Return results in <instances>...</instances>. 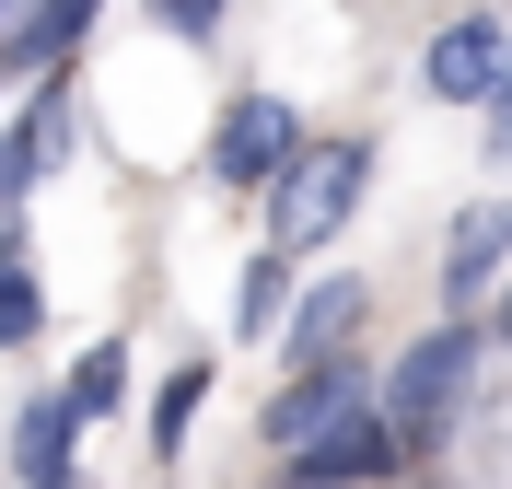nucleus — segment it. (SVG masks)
<instances>
[{
	"label": "nucleus",
	"mask_w": 512,
	"mask_h": 489,
	"mask_svg": "<svg viewBox=\"0 0 512 489\" xmlns=\"http://www.w3.org/2000/svg\"><path fill=\"white\" fill-rule=\"evenodd\" d=\"M361 187H373V140H303V152L280 163V187H268V245H280V257L338 245L350 210H361Z\"/></svg>",
	"instance_id": "f257e3e1"
},
{
	"label": "nucleus",
	"mask_w": 512,
	"mask_h": 489,
	"mask_svg": "<svg viewBox=\"0 0 512 489\" xmlns=\"http://www.w3.org/2000/svg\"><path fill=\"white\" fill-rule=\"evenodd\" d=\"M478 338L489 326H466V315H443L431 326V338H408V350H396V373H384V420H396V443H408V455H431V443H443L454 420H466V373H478Z\"/></svg>",
	"instance_id": "f03ea898"
},
{
	"label": "nucleus",
	"mask_w": 512,
	"mask_h": 489,
	"mask_svg": "<svg viewBox=\"0 0 512 489\" xmlns=\"http://www.w3.org/2000/svg\"><path fill=\"white\" fill-rule=\"evenodd\" d=\"M291 489H373L408 466V443H396V420H384V396H361V408H338V420L315 431V443H291Z\"/></svg>",
	"instance_id": "7ed1b4c3"
},
{
	"label": "nucleus",
	"mask_w": 512,
	"mask_h": 489,
	"mask_svg": "<svg viewBox=\"0 0 512 489\" xmlns=\"http://www.w3.org/2000/svg\"><path fill=\"white\" fill-rule=\"evenodd\" d=\"M291 152H303V117H291L280 94H233L222 129H210V175H222V187H280Z\"/></svg>",
	"instance_id": "20e7f679"
},
{
	"label": "nucleus",
	"mask_w": 512,
	"mask_h": 489,
	"mask_svg": "<svg viewBox=\"0 0 512 489\" xmlns=\"http://www.w3.org/2000/svg\"><path fill=\"white\" fill-rule=\"evenodd\" d=\"M361 396H373V385H361L350 361L326 350V361H303V373H291V385L268 396V408H256V443H268V455H291V443H315V431L338 420V408H361Z\"/></svg>",
	"instance_id": "39448f33"
},
{
	"label": "nucleus",
	"mask_w": 512,
	"mask_h": 489,
	"mask_svg": "<svg viewBox=\"0 0 512 489\" xmlns=\"http://www.w3.org/2000/svg\"><path fill=\"white\" fill-rule=\"evenodd\" d=\"M501 59H512L501 12H466V24H443L431 47H419V82H431L443 105H489L501 94Z\"/></svg>",
	"instance_id": "423d86ee"
},
{
	"label": "nucleus",
	"mask_w": 512,
	"mask_h": 489,
	"mask_svg": "<svg viewBox=\"0 0 512 489\" xmlns=\"http://www.w3.org/2000/svg\"><path fill=\"white\" fill-rule=\"evenodd\" d=\"M361 268H326V280H303L291 292V315H280V361L303 373V361H326V350H350V326H361Z\"/></svg>",
	"instance_id": "0eeeda50"
},
{
	"label": "nucleus",
	"mask_w": 512,
	"mask_h": 489,
	"mask_svg": "<svg viewBox=\"0 0 512 489\" xmlns=\"http://www.w3.org/2000/svg\"><path fill=\"white\" fill-rule=\"evenodd\" d=\"M82 408H70V385H47V396H24L12 408V478L24 489H70V443H82Z\"/></svg>",
	"instance_id": "6e6552de"
},
{
	"label": "nucleus",
	"mask_w": 512,
	"mask_h": 489,
	"mask_svg": "<svg viewBox=\"0 0 512 489\" xmlns=\"http://www.w3.org/2000/svg\"><path fill=\"white\" fill-rule=\"evenodd\" d=\"M501 257H512V198H478V210H454V233H443V303H489Z\"/></svg>",
	"instance_id": "1a4fd4ad"
},
{
	"label": "nucleus",
	"mask_w": 512,
	"mask_h": 489,
	"mask_svg": "<svg viewBox=\"0 0 512 489\" xmlns=\"http://www.w3.org/2000/svg\"><path fill=\"white\" fill-rule=\"evenodd\" d=\"M94 12H105V0H24L12 35H0V82H12V70H59L70 47L94 35Z\"/></svg>",
	"instance_id": "9d476101"
},
{
	"label": "nucleus",
	"mask_w": 512,
	"mask_h": 489,
	"mask_svg": "<svg viewBox=\"0 0 512 489\" xmlns=\"http://www.w3.org/2000/svg\"><path fill=\"white\" fill-rule=\"evenodd\" d=\"M198 396H210V361H175V373H163V396L140 408V443H152V466H175V455H187Z\"/></svg>",
	"instance_id": "9b49d317"
},
{
	"label": "nucleus",
	"mask_w": 512,
	"mask_h": 489,
	"mask_svg": "<svg viewBox=\"0 0 512 489\" xmlns=\"http://www.w3.org/2000/svg\"><path fill=\"white\" fill-rule=\"evenodd\" d=\"M280 315H291V257H280V245H256L245 280H233V338L256 350V338H280Z\"/></svg>",
	"instance_id": "f8f14e48"
},
{
	"label": "nucleus",
	"mask_w": 512,
	"mask_h": 489,
	"mask_svg": "<svg viewBox=\"0 0 512 489\" xmlns=\"http://www.w3.org/2000/svg\"><path fill=\"white\" fill-rule=\"evenodd\" d=\"M47 338V292L24 268V222H0V350H35Z\"/></svg>",
	"instance_id": "ddd939ff"
},
{
	"label": "nucleus",
	"mask_w": 512,
	"mask_h": 489,
	"mask_svg": "<svg viewBox=\"0 0 512 489\" xmlns=\"http://www.w3.org/2000/svg\"><path fill=\"white\" fill-rule=\"evenodd\" d=\"M24 129L47 140V175H59L70 152H82V94H70V70H35V105H24Z\"/></svg>",
	"instance_id": "4468645a"
},
{
	"label": "nucleus",
	"mask_w": 512,
	"mask_h": 489,
	"mask_svg": "<svg viewBox=\"0 0 512 489\" xmlns=\"http://www.w3.org/2000/svg\"><path fill=\"white\" fill-rule=\"evenodd\" d=\"M70 408L82 420H117L128 408V338H94V350L70 361Z\"/></svg>",
	"instance_id": "2eb2a0df"
},
{
	"label": "nucleus",
	"mask_w": 512,
	"mask_h": 489,
	"mask_svg": "<svg viewBox=\"0 0 512 489\" xmlns=\"http://www.w3.org/2000/svg\"><path fill=\"white\" fill-rule=\"evenodd\" d=\"M35 175H47V140H35L24 117H12V129H0V222H24V198H35Z\"/></svg>",
	"instance_id": "dca6fc26"
},
{
	"label": "nucleus",
	"mask_w": 512,
	"mask_h": 489,
	"mask_svg": "<svg viewBox=\"0 0 512 489\" xmlns=\"http://www.w3.org/2000/svg\"><path fill=\"white\" fill-rule=\"evenodd\" d=\"M152 24H175V35H187V47H222L233 0H152Z\"/></svg>",
	"instance_id": "f3484780"
},
{
	"label": "nucleus",
	"mask_w": 512,
	"mask_h": 489,
	"mask_svg": "<svg viewBox=\"0 0 512 489\" xmlns=\"http://www.w3.org/2000/svg\"><path fill=\"white\" fill-rule=\"evenodd\" d=\"M489 129H512V59H501V94H489Z\"/></svg>",
	"instance_id": "a211bd4d"
},
{
	"label": "nucleus",
	"mask_w": 512,
	"mask_h": 489,
	"mask_svg": "<svg viewBox=\"0 0 512 489\" xmlns=\"http://www.w3.org/2000/svg\"><path fill=\"white\" fill-rule=\"evenodd\" d=\"M489 338H501V350H512V292H501V315H489Z\"/></svg>",
	"instance_id": "6ab92c4d"
},
{
	"label": "nucleus",
	"mask_w": 512,
	"mask_h": 489,
	"mask_svg": "<svg viewBox=\"0 0 512 489\" xmlns=\"http://www.w3.org/2000/svg\"><path fill=\"white\" fill-rule=\"evenodd\" d=\"M489 152H501V163H512V129H489Z\"/></svg>",
	"instance_id": "aec40b11"
},
{
	"label": "nucleus",
	"mask_w": 512,
	"mask_h": 489,
	"mask_svg": "<svg viewBox=\"0 0 512 489\" xmlns=\"http://www.w3.org/2000/svg\"><path fill=\"white\" fill-rule=\"evenodd\" d=\"M12 12H24V0H0V35H12Z\"/></svg>",
	"instance_id": "412c9836"
},
{
	"label": "nucleus",
	"mask_w": 512,
	"mask_h": 489,
	"mask_svg": "<svg viewBox=\"0 0 512 489\" xmlns=\"http://www.w3.org/2000/svg\"><path fill=\"white\" fill-rule=\"evenodd\" d=\"M70 489H82V478H70Z\"/></svg>",
	"instance_id": "4be33fe9"
}]
</instances>
